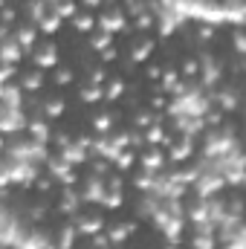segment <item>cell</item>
Segmentation results:
<instances>
[{"mask_svg": "<svg viewBox=\"0 0 246 249\" xmlns=\"http://www.w3.org/2000/svg\"><path fill=\"white\" fill-rule=\"evenodd\" d=\"M38 26L35 23H20L18 29H15V41L23 47V53H35V38H38Z\"/></svg>", "mask_w": 246, "mask_h": 249, "instance_id": "cell-20", "label": "cell"}, {"mask_svg": "<svg viewBox=\"0 0 246 249\" xmlns=\"http://www.w3.org/2000/svg\"><path fill=\"white\" fill-rule=\"evenodd\" d=\"M81 102H84V105H99V102H105V84L87 81V84L81 87Z\"/></svg>", "mask_w": 246, "mask_h": 249, "instance_id": "cell-26", "label": "cell"}, {"mask_svg": "<svg viewBox=\"0 0 246 249\" xmlns=\"http://www.w3.org/2000/svg\"><path fill=\"white\" fill-rule=\"evenodd\" d=\"M61 23H64L61 15H58V12H55V6H53V12H50V15H47V18L38 23V29H41L44 35H55V32L61 29Z\"/></svg>", "mask_w": 246, "mask_h": 249, "instance_id": "cell-34", "label": "cell"}, {"mask_svg": "<svg viewBox=\"0 0 246 249\" xmlns=\"http://www.w3.org/2000/svg\"><path fill=\"white\" fill-rule=\"evenodd\" d=\"M174 130L180 133V136H197V133H203L206 130V122L200 119V116H177L174 119Z\"/></svg>", "mask_w": 246, "mask_h": 249, "instance_id": "cell-16", "label": "cell"}, {"mask_svg": "<svg viewBox=\"0 0 246 249\" xmlns=\"http://www.w3.org/2000/svg\"><path fill=\"white\" fill-rule=\"evenodd\" d=\"M162 72H165L162 67H157V64H151V67H148V78H151V84H154V81H162Z\"/></svg>", "mask_w": 246, "mask_h": 249, "instance_id": "cell-49", "label": "cell"}, {"mask_svg": "<svg viewBox=\"0 0 246 249\" xmlns=\"http://www.w3.org/2000/svg\"><path fill=\"white\" fill-rule=\"evenodd\" d=\"M124 26H127V12L124 9H105L102 15H99V29L102 32H110V35H116V32H122Z\"/></svg>", "mask_w": 246, "mask_h": 249, "instance_id": "cell-10", "label": "cell"}, {"mask_svg": "<svg viewBox=\"0 0 246 249\" xmlns=\"http://www.w3.org/2000/svg\"><path fill=\"white\" fill-rule=\"evenodd\" d=\"M41 177L38 165L29 162V160H12V157H3V168H0V183L3 188L12 186H35V180Z\"/></svg>", "mask_w": 246, "mask_h": 249, "instance_id": "cell-1", "label": "cell"}, {"mask_svg": "<svg viewBox=\"0 0 246 249\" xmlns=\"http://www.w3.org/2000/svg\"><path fill=\"white\" fill-rule=\"evenodd\" d=\"M214 105H217L223 113H235V110L241 107V93H238V90H232V87L217 90V93H214Z\"/></svg>", "mask_w": 246, "mask_h": 249, "instance_id": "cell-21", "label": "cell"}, {"mask_svg": "<svg viewBox=\"0 0 246 249\" xmlns=\"http://www.w3.org/2000/svg\"><path fill=\"white\" fill-rule=\"evenodd\" d=\"M53 183H55V180H53V177H38V180H35V186L41 188V191H47V188L53 186Z\"/></svg>", "mask_w": 246, "mask_h": 249, "instance_id": "cell-52", "label": "cell"}, {"mask_svg": "<svg viewBox=\"0 0 246 249\" xmlns=\"http://www.w3.org/2000/svg\"><path fill=\"white\" fill-rule=\"evenodd\" d=\"M107 188H113V191H124V180L119 174H110L107 177Z\"/></svg>", "mask_w": 246, "mask_h": 249, "instance_id": "cell-48", "label": "cell"}, {"mask_svg": "<svg viewBox=\"0 0 246 249\" xmlns=\"http://www.w3.org/2000/svg\"><path fill=\"white\" fill-rule=\"evenodd\" d=\"M32 64H35L38 70H53V67H58V47H55V44L38 47V50L32 53Z\"/></svg>", "mask_w": 246, "mask_h": 249, "instance_id": "cell-14", "label": "cell"}, {"mask_svg": "<svg viewBox=\"0 0 246 249\" xmlns=\"http://www.w3.org/2000/svg\"><path fill=\"white\" fill-rule=\"evenodd\" d=\"M223 12H226V23L232 26H244L246 23V0H220Z\"/></svg>", "mask_w": 246, "mask_h": 249, "instance_id": "cell-18", "label": "cell"}, {"mask_svg": "<svg viewBox=\"0 0 246 249\" xmlns=\"http://www.w3.org/2000/svg\"><path fill=\"white\" fill-rule=\"evenodd\" d=\"M23 87L20 84H3V90H0V102H3V107H23Z\"/></svg>", "mask_w": 246, "mask_h": 249, "instance_id": "cell-22", "label": "cell"}, {"mask_svg": "<svg viewBox=\"0 0 246 249\" xmlns=\"http://www.w3.org/2000/svg\"><path fill=\"white\" fill-rule=\"evenodd\" d=\"M133 223H119V226H110V232H107V238H110V244L113 247H119V244H124L130 235H133Z\"/></svg>", "mask_w": 246, "mask_h": 249, "instance_id": "cell-31", "label": "cell"}, {"mask_svg": "<svg viewBox=\"0 0 246 249\" xmlns=\"http://www.w3.org/2000/svg\"><path fill=\"white\" fill-rule=\"evenodd\" d=\"M124 78H119V75H113L107 84H105V102H116V99H122L124 96Z\"/></svg>", "mask_w": 246, "mask_h": 249, "instance_id": "cell-29", "label": "cell"}, {"mask_svg": "<svg viewBox=\"0 0 246 249\" xmlns=\"http://www.w3.org/2000/svg\"><path fill=\"white\" fill-rule=\"evenodd\" d=\"M232 47H235V53H238V55H244V58H246V29L232 32Z\"/></svg>", "mask_w": 246, "mask_h": 249, "instance_id": "cell-39", "label": "cell"}, {"mask_svg": "<svg viewBox=\"0 0 246 249\" xmlns=\"http://www.w3.org/2000/svg\"><path fill=\"white\" fill-rule=\"evenodd\" d=\"M157 29H159V35H162V38H168V35H174L177 23H171V20H159V23H157Z\"/></svg>", "mask_w": 246, "mask_h": 249, "instance_id": "cell-46", "label": "cell"}, {"mask_svg": "<svg viewBox=\"0 0 246 249\" xmlns=\"http://www.w3.org/2000/svg\"><path fill=\"white\" fill-rule=\"evenodd\" d=\"M15 72H18V67H15V64H3V75H0V81H3V84H12Z\"/></svg>", "mask_w": 246, "mask_h": 249, "instance_id": "cell-47", "label": "cell"}, {"mask_svg": "<svg viewBox=\"0 0 246 249\" xmlns=\"http://www.w3.org/2000/svg\"><path fill=\"white\" fill-rule=\"evenodd\" d=\"M3 249H9V247H3Z\"/></svg>", "mask_w": 246, "mask_h": 249, "instance_id": "cell-56", "label": "cell"}, {"mask_svg": "<svg viewBox=\"0 0 246 249\" xmlns=\"http://www.w3.org/2000/svg\"><path fill=\"white\" fill-rule=\"evenodd\" d=\"M151 124H157L154 113H136V116H133V127H139V130H148Z\"/></svg>", "mask_w": 246, "mask_h": 249, "instance_id": "cell-42", "label": "cell"}, {"mask_svg": "<svg viewBox=\"0 0 246 249\" xmlns=\"http://www.w3.org/2000/svg\"><path fill=\"white\" fill-rule=\"evenodd\" d=\"M194 157V139L191 136H180L171 148H168V160L171 162H185Z\"/></svg>", "mask_w": 246, "mask_h": 249, "instance_id": "cell-19", "label": "cell"}, {"mask_svg": "<svg viewBox=\"0 0 246 249\" xmlns=\"http://www.w3.org/2000/svg\"><path fill=\"white\" fill-rule=\"evenodd\" d=\"M197 38H200V41H211V38H214V26L203 23V26H200V35H197Z\"/></svg>", "mask_w": 246, "mask_h": 249, "instance_id": "cell-50", "label": "cell"}, {"mask_svg": "<svg viewBox=\"0 0 246 249\" xmlns=\"http://www.w3.org/2000/svg\"><path fill=\"white\" fill-rule=\"evenodd\" d=\"M168 249H180V244H171V247H168Z\"/></svg>", "mask_w": 246, "mask_h": 249, "instance_id": "cell-54", "label": "cell"}, {"mask_svg": "<svg viewBox=\"0 0 246 249\" xmlns=\"http://www.w3.org/2000/svg\"><path fill=\"white\" fill-rule=\"evenodd\" d=\"M81 206H84L81 191H75V188H61V200H58V212H61V214L75 217V214H81V212H78Z\"/></svg>", "mask_w": 246, "mask_h": 249, "instance_id": "cell-15", "label": "cell"}, {"mask_svg": "<svg viewBox=\"0 0 246 249\" xmlns=\"http://www.w3.org/2000/svg\"><path fill=\"white\" fill-rule=\"evenodd\" d=\"M29 122H32V119L26 116V107H3V110H0V130H3L6 136L26 130Z\"/></svg>", "mask_w": 246, "mask_h": 249, "instance_id": "cell-6", "label": "cell"}, {"mask_svg": "<svg viewBox=\"0 0 246 249\" xmlns=\"http://www.w3.org/2000/svg\"><path fill=\"white\" fill-rule=\"evenodd\" d=\"M23 55H26V53H23V47L15 41V35H12V32H3V64H15V67H18V64L23 61Z\"/></svg>", "mask_w": 246, "mask_h": 249, "instance_id": "cell-17", "label": "cell"}, {"mask_svg": "<svg viewBox=\"0 0 246 249\" xmlns=\"http://www.w3.org/2000/svg\"><path fill=\"white\" fill-rule=\"evenodd\" d=\"M99 58H102L105 64H113L116 58H119V53H116V50L110 47V50H105V53H99Z\"/></svg>", "mask_w": 246, "mask_h": 249, "instance_id": "cell-51", "label": "cell"}, {"mask_svg": "<svg viewBox=\"0 0 246 249\" xmlns=\"http://www.w3.org/2000/svg\"><path fill=\"white\" fill-rule=\"evenodd\" d=\"M23 232H26L23 220H20L12 209H3V217H0V244L9 247V249H15Z\"/></svg>", "mask_w": 246, "mask_h": 249, "instance_id": "cell-5", "label": "cell"}, {"mask_svg": "<svg viewBox=\"0 0 246 249\" xmlns=\"http://www.w3.org/2000/svg\"><path fill=\"white\" fill-rule=\"evenodd\" d=\"M238 148H241V142H238L235 130H232V127H217V130H209V133H206V142H203V160L217 162V160L229 157V154L238 151Z\"/></svg>", "mask_w": 246, "mask_h": 249, "instance_id": "cell-2", "label": "cell"}, {"mask_svg": "<svg viewBox=\"0 0 246 249\" xmlns=\"http://www.w3.org/2000/svg\"><path fill=\"white\" fill-rule=\"evenodd\" d=\"M20 87L26 93H38L44 87V70H32V72H23L20 75Z\"/></svg>", "mask_w": 246, "mask_h": 249, "instance_id": "cell-27", "label": "cell"}, {"mask_svg": "<svg viewBox=\"0 0 246 249\" xmlns=\"http://www.w3.org/2000/svg\"><path fill=\"white\" fill-rule=\"evenodd\" d=\"M102 3H107V0H81V6H84L87 12H93V9H99Z\"/></svg>", "mask_w": 246, "mask_h": 249, "instance_id": "cell-53", "label": "cell"}, {"mask_svg": "<svg viewBox=\"0 0 246 249\" xmlns=\"http://www.w3.org/2000/svg\"><path fill=\"white\" fill-rule=\"evenodd\" d=\"M165 162H168V151H162L159 145H148V151L139 154V168H142V171L162 174V171H165Z\"/></svg>", "mask_w": 246, "mask_h": 249, "instance_id": "cell-9", "label": "cell"}, {"mask_svg": "<svg viewBox=\"0 0 246 249\" xmlns=\"http://www.w3.org/2000/svg\"><path fill=\"white\" fill-rule=\"evenodd\" d=\"M72 81H75V72H72L70 67L55 70V84H58V87H67V84H72Z\"/></svg>", "mask_w": 246, "mask_h": 249, "instance_id": "cell-41", "label": "cell"}, {"mask_svg": "<svg viewBox=\"0 0 246 249\" xmlns=\"http://www.w3.org/2000/svg\"><path fill=\"white\" fill-rule=\"evenodd\" d=\"M64 110H67V102H64L61 96H53V99H47L41 105V113L47 119H58V116H64Z\"/></svg>", "mask_w": 246, "mask_h": 249, "instance_id": "cell-28", "label": "cell"}, {"mask_svg": "<svg viewBox=\"0 0 246 249\" xmlns=\"http://www.w3.org/2000/svg\"><path fill=\"white\" fill-rule=\"evenodd\" d=\"M90 151H93V139H90V136H78V139H72L67 148H61L58 154H61L70 165H84V162L90 160Z\"/></svg>", "mask_w": 246, "mask_h": 249, "instance_id": "cell-8", "label": "cell"}, {"mask_svg": "<svg viewBox=\"0 0 246 249\" xmlns=\"http://www.w3.org/2000/svg\"><path fill=\"white\" fill-rule=\"evenodd\" d=\"M55 12L61 15V20H72V18L78 15V3H75V0H61V3L55 6Z\"/></svg>", "mask_w": 246, "mask_h": 249, "instance_id": "cell-35", "label": "cell"}, {"mask_svg": "<svg viewBox=\"0 0 246 249\" xmlns=\"http://www.w3.org/2000/svg\"><path fill=\"white\" fill-rule=\"evenodd\" d=\"M26 133H29L35 142H44V145H50V139H53V127L47 124V119H32L29 127H26Z\"/></svg>", "mask_w": 246, "mask_h": 249, "instance_id": "cell-23", "label": "cell"}, {"mask_svg": "<svg viewBox=\"0 0 246 249\" xmlns=\"http://www.w3.org/2000/svg\"><path fill=\"white\" fill-rule=\"evenodd\" d=\"M90 247L93 249H110L113 244H110V238L102 232V235H93V238H90Z\"/></svg>", "mask_w": 246, "mask_h": 249, "instance_id": "cell-44", "label": "cell"}, {"mask_svg": "<svg viewBox=\"0 0 246 249\" xmlns=\"http://www.w3.org/2000/svg\"><path fill=\"white\" fill-rule=\"evenodd\" d=\"M6 157H12V160H29L35 165H47L53 154L47 151L44 142H35L32 136H26L20 142H6Z\"/></svg>", "mask_w": 246, "mask_h": 249, "instance_id": "cell-4", "label": "cell"}, {"mask_svg": "<svg viewBox=\"0 0 246 249\" xmlns=\"http://www.w3.org/2000/svg\"><path fill=\"white\" fill-rule=\"evenodd\" d=\"M180 75H183V78H200V61H197V58H188V61H183V67H180Z\"/></svg>", "mask_w": 246, "mask_h": 249, "instance_id": "cell-36", "label": "cell"}, {"mask_svg": "<svg viewBox=\"0 0 246 249\" xmlns=\"http://www.w3.org/2000/svg\"><path fill=\"white\" fill-rule=\"evenodd\" d=\"M47 171H50V177H53L55 183H61L64 188H72L75 183H78L75 165H70L61 154H58V157H50V162H47Z\"/></svg>", "mask_w": 246, "mask_h": 249, "instance_id": "cell-7", "label": "cell"}, {"mask_svg": "<svg viewBox=\"0 0 246 249\" xmlns=\"http://www.w3.org/2000/svg\"><path fill=\"white\" fill-rule=\"evenodd\" d=\"M105 197H107V180L90 174L84 180V188H81V200L84 203H105Z\"/></svg>", "mask_w": 246, "mask_h": 249, "instance_id": "cell-12", "label": "cell"}, {"mask_svg": "<svg viewBox=\"0 0 246 249\" xmlns=\"http://www.w3.org/2000/svg\"><path fill=\"white\" fill-rule=\"evenodd\" d=\"M197 61H200V84L203 87H214L217 81H220V64L214 61V55H209V53H203V55H197Z\"/></svg>", "mask_w": 246, "mask_h": 249, "instance_id": "cell-11", "label": "cell"}, {"mask_svg": "<svg viewBox=\"0 0 246 249\" xmlns=\"http://www.w3.org/2000/svg\"><path fill=\"white\" fill-rule=\"evenodd\" d=\"M244 186H246V183H244Z\"/></svg>", "mask_w": 246, "mask_h": 249, "instance_id": "cell-57", "label": "cell"}, {"mask_svg": "<svg viewBox=\"0 0 246 249\" xmlns=\"http://www.w3.org/2000/svg\"><path fill=\"white\" fill-rule=\"evenodd\" d=\"M87 75H90L87 81H93V84H105V81H110V78H107V72H105V67H93Z\"/></svg>", "mask_w": 246, "mask_h": 249, "instance_id": "cell-43", "label": "cell"}, {"mask_svg": "<svg viewBox=\"0 0 246 249\" xmlns=\"http://www.w3.org/2000/svg\"><path fill=\"white\" fill-rule=\"evenodd\" d=\"M154 18H157V15H154V12L148 9V12H142L139 18H133V26H136L139 32H145V29H151V23H154Z\"/></svg>", "mask_w": 246, "mask_h": 249, "instance_id": "cell-40", "label": "cell"}, {"mask_svg": "<svg viewBox=\"0 0 246 249\" xmlns=\"http://www.w3.org/2000/svg\"><path fill=\"white\" fill-rule=\"evenodd\" d=\"M133 162H136V148H127L122 157H119V160L113 162V165H116V171H127V168H130Z\"/></svg>", "mask_w": 246, "mask_h": 249, "instance_id": "cell-37", "label": "cell"}, {"mask_svg": "<svg viewBox=\"0 0 246 249\" xmlns=\"http://www.w3.org/2000/svg\"><path fill=\"white\" fill-rule=\"evenodd\" d=\"M122 203H124V194H122V191L107 188V197H105V203H102V206H105V209H119Z\"/></svg>", "mask_w": 246, "mask_h": 249, "instance_id": "cell-38", "label": "cell"}, {"mask_svg": "<svg viewBox=\"0 0 246 249\" xmlns=\"http://www.w3.org/2000/svg\"><path fill=\"white\" fill-rule=\"evenodd\" d=\"M130 148V130H119V133H105L93 139V154L99 160H110L116 162L124 151Z\"/></svg>", "mask_w": 246, "mask_h": 249, "instance_id": "cell-3", "label": "cell"}, {"mask_svg": "<svg viewBox=\"0 0 246 249\" xmlns=\"http://www.w3.org/2000/svg\"><path fill=\"white\" fill-rule=\"evenodd\" d=\"M96 26H99V18H96L93 12H78V15L72 18V29H75V32H81V35L93 32Z\"/></svg>", "mask_w": 246, "mask_h": 249, "instance_id": "cell-25", "label": "cell"}, {"mask_svg": "<svg viewBox=\"0 0 246 249\" xmlns=\"http://www.w3.org/2000/svg\"><path fill=\"white\" fill-rule=\"evenodd\" d=\"M151 53H154V41H151V38H139V41L130 47V61L145 64L148 58H151Z\"/></svg>", "mask_w": 246, "mask_h": 249, "instance_id": "cell-24", "label": "cell"}, {"mask_svg": "<svg viewBox=\"0 0 246 249\" xmlns=\"http://www.w3.org/2000/svg\"><path fill=\"white\" fill-rule=\"evenodd\" d=\"M3 15H6V26H3V32H12V23H15V6H12V3H6Z\"/></svg>", "mask_w": 246, "mask_h": 249, "instance_id": "cell-45", "label": "cell"}, {"mask_svg": "<svg viewBox=\"0 0 246 249\" xmlns=\"http://www.w3.org/2000/svg\"><path fill=\"white\" fill-rule=\"evenodd\" d=\"M113 122H116L113 113H99V116H93V133H96V136L113 133Z\"/></svg>", "mask_w": 246, "mask_h": 249, "instance_id": "cell-30", "label": "cell"}, {"mask_svg": "<svg viewBox=\"0 0 246 249\" xmlns=\"http://www.w3.org/2000/svg\"><path fill=\"white\" fill-rule=\"evenodd\" d=\"M87 44H90V50H93V53H105V50H110V44H113V35L99 29V32H93V35H90V41H87Z\"/></svg>", "mask_w": 246, "mask_h": 249, "instance_id": "cell-33", "label": "cell"}, {"mask_svg": "<svg viewBox=\"0 0 246 249\" xmlns=\"http://www.w3.org/2000/svg\"><path fill=\"white\" fill-rule=\"evenodd\" d=\"M217 244H220L217 232H194V241H191L194 249H217Z\"/></svg>", "mask_w": 246, "mask_h": 249, "instance_id": "cell-32", "label": "cell"}, {"mask_svg": "<svg viewBox=\"0 0 246 249\" xmlns=\"http://www.w3.org/2000/svg\"><path fill=\"white\" fill-rule=\"evenodd\" d=\"M244 160H246V151H244Z\"/></svg>", "mask_w": 246, "mask_h": 249, "instance_id": "cell-55", "label": "cell"}, {"mask_svg": "<svg viewBox=\"0 0 246 249\" xmlns=\"http://www.w3.org/2000/svg\"><path fill=\"white\" fill-rule=\"evenodd\" d=\"M72 223L78 226V232H81L84 238L102 235V229H105V217H99V214H75Z\"/></svg>", "mask_w": 246, "mask_h": 249, "instance_id": "cell-13", "label": "cell"}]
</instances>
